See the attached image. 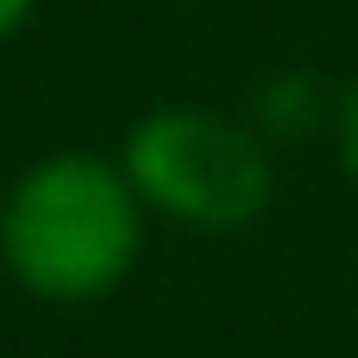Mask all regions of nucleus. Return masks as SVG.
I'll return each mask as SVG.
<instances>
[{"label":"nucleus","instance_id":"obj_2","mask_svg":"<svg viewBox=\"0 0 358 358\" xmlns=\"http://www.w3.org/2000/svg\"><path fill=\"white\" fill-rule=\"evenodd\" d=\"M120 170L145 208L189 227H245L271 201V157L258 138L201 107H164L138 120Z\"/></svg>","mask_w":358,"mask_h":358},{"label":"nucleus","instance_id":"obj_4","mask_svg":"<svg viewBox=\"0 0 358 358\" xmlns=\"http://www.w3.org/2000/svg\"><path fill=\"white\" fill-rule=\"evenodd\" d=\"M38 0H0V38H13L19 25H25V13H31Z\"/></svg>","mask_w":358,"mask_h":358},{"label":"nucleus","instance_id":"obj_3","mask_svg":"<svg viewBox=\"0 0 358 358\" xmlns=\"http://www.w3.org/2000/svg\"><path fill=\"white\" fill-rule=\"evenodd\" d=\"M340 151H346V170L358 176V88L346 94V113H340Z\"/></svg>","mask_w":358,"mask_h":358},{"label":"nucleus","instance_id":"obj_1","mask_svg":"<svg viewBox=\"0 0 358 358\" xmlns=\"http://www.w3.org/2000/svg\"><path fill=\"white\" fill-rule=\"evenodd\" d=\"M138 233H145V201L132 176L88 151L31 164L13 182L6 214H0L6 271L44 302L107 296L132 271Z\"/></svg>","mask_w":358,"mask_h":358}]
</instances>
